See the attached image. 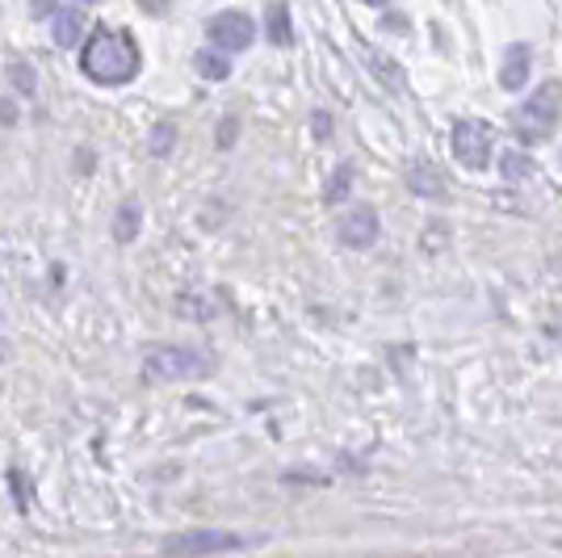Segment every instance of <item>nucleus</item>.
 <instances>
[{
    "instance_id": "0eeeda50",
    "label": "nucleus",
    "mask_w": 562,
    "mask_h": 558,
    "mask_svg": "<svg viewBox=\"0 0 562 558\" xmlns=\"http://www.w3.org/2000/svg\"><path fill=\"white\" fill-rule=\"evenodd\" d=\"M336 235H340V244H349V248H370L378 239V214L370 207L349 210V214L336 223Z\"/></svg>"
},
{
    "instance_id": "7ed1b4c3",
    "label": "nucleus",
    "mask_w": 562,
    "mask_h": 558,
    "mask_svg": "<svg viewBox=\"0 0 562 558\" xmlns=\"http://www.w3.org/2000/svg\"><path fill=\"white\" fill-rule=\"evenodd\" d=\"M211 370L206 353L189 349V345H160V349L147 353L143 373L147 382H181V378H198V373Z\"/></svg>"
},
{
    "instance_id": "4be33fe9",
    "label": "nucleus",
    "mask_w": 562,
    "mask_h": 558,
    "mask_svg": "<svg viewBox=\"0 0 562 558\" xmlns=\"http://www.w3.org/2000/svg\"><path fill=\"white\" fill-rule=\"evenodd\" d=\"M559 546H562V542H559Z\"/></svg>"
},
{
    "instance_id": "20e7f679",
    "label": "nucleus",
    "mask_w": 562,
    "mask_h": 558,
    "mask_svg": "<svg viewBox=\"0 0 562 558\" xmlns=\"http://www.w3.org/2000/svg\"><path fill=\"white\" fill-rule=\"evenodd\" d=\"M453 156L467 168H487V160H492V126L479 122V118H462L453 126Z\"/></svg>"
},
{
    "instance_id": "dca6fc26",
    "label": "nucleus",
    "mask_w": 562,
    "mask_h": 558,
    "mask_svg": "<svg viewBox=\"0 0 562 558\" xmlns=\"http://www.w3.org/2000/svg\"><path fill=\"white\" fill-rule=\"evenodd\" d=\"M139 9H147V13H165L168 9V0H135Z\"/></svg>"
},
{
    "instance_id": "412c9836",
    "label": "nucleus",
    "mask_w": 562,
    "mask_h": 558,
    "mask_svg": "<svg viewBox=\"0 0 562 558\" xmlns=\"http://www.w3.org/2000/svg\"><path fill=\"white\" fill-rule=\"evenodd\" d=\"M80 4H93V0H80Z\"/></svg>"
},
{
    "instance_id": "f8f14e48",
    "label": "nucleus",
    "mask_w": 562,
    "mask_h": 558,
    "mask_svg": "<svg viewBox=\"0 0 562 558\" xmlns=\"http://www.w3.org/2000/svg\"><path fill=\"white\" fill-rule=\"evenodd\" d=\"M135 232H139V207H135V202H122V210H117L114 235L122 239V244H131V239H135Z\"/></svg>"
},
{
    "instance_id": "423d86ee",
    "label": "nucleus",
    "mask_w": 562,
    "mask_h": 558,
    "mask_svg": "<svg viewBox=\"0 0 562 558\" xmlns=\"http://www.w3.org/2000/svg\"><path fill=\"white\" fill-rule=\"evenodd\" d=\"M244 546V537L235 534H211V529H202V534H177L165 542V555H218V550H239Z\"/></svg>"
},
{
    "instance_id": "ddd939ff",
    "label": "nucleus",
    "mask_w": 562,
    "mask_h": 558,
    "mask_svg": "<svg viewBox=\"0 0 562 558\" xmlns=\"http://www.w3.org/2000/svg\"><path fill=\"white\" fill-rule=\"evenodd\" d=\"M366 64H370V68H374L378 76H382V85H386L391 93H403V89H407V80H403V76H398V71L391 68V64H386L382 55H378V51H370V55H366Z\"/></svg>"
},
{
    "instance_id": "4468645a",
    "label": "nucleus",
    "mask_w": 562,
    "mask_h": 558,
    "mask_svg": "<svg viewBox=\"0 0 562 558\" xmlns=\"http://www.w3.org/2000/svg\"><path fill=\"white\" fill-rule=\"evenodd\" d=\"M269 34H273V43H281V47H290V9L285 4H273V25H269Z\"/></svg>"
},
{
    "instance_id": "2eb2a0df",
    "label": "nucleus",
    "mask_w": 562,
    "mask_h": 558,
    "mask_svg": "<svg viewBox=\"0 0 562 558\" xmlns=\"http://www.w3.org/2000/svg\"><path fill=\"white\" fill-rule=\"evenodd\" d=\"M349 193V168H340V177H331V189H328V202H340Z\"/></svg>"
},
{
    "instance_id": "9d476101",
    "label": "nucleus",
    "mask_w": 562,
    "mask_h": 558,
    "mask_svg": "<svg viewBox=\"0 0 562 558\" xmlns=\"http://www.w3.org/2000/svg\"><path fill=\"white\" fill-rule=\"evenodd\" d=\"M407 181H412V189H416V193H424V198H437V193H446V181H441V172H437L432 164H424V160L412 164Z\"/></svg>"
},
{
    "instance_id": "f3484780",
    "label": "nucleus",
    "mask_w": 562,
    "mask_h": 558,
    "mask_svg": "<svg viewBox=\"0 0 562 558\" xmlns=\"http://www.w3.org/2000/svg\"><path fill=\"white\" fill-rule=\"evenodd\" d=\"M504 172H508V177H520V172H525V160H516V152H513V160H504Z\"/></svg>"
},
{
    "instance_id": "a211bd4d",
    "label": "nucleus",
    "mask_w": 562,
    "mask_h": 558,
    "mask_svg": "<svg viewBox=\"0 0 562 558\" xmlns=\"http://www.w3.org/2000/svg\"><path fill=\"white\" fill-rule=\"evenodd\" d=\"M165 143H172V131L160 126V131H156V152H165Z\"/></svg>"
},
{
    "instance_id": "39448f33",
    "label": "nucleus",
    "mask_w": 562,
    "mask_h": 558,
    "mask_svg": "<svg viewBox=\"0 0 562 558\" xmlns=\"http://www.w3.org/2000/svg\"><path fill=\"white\" fill-rule=\"evenodd\" d=\"M206 34H211V43L218 51H248L252 43H257V25H252V18L248 13H218V18H211V25H206Z\"/></svg>"
},
{
    "instance_id": "aec40b11",
    "label": "nucleus",
    "mask_w": 562,
    "mask_h": 558,
    "mask_svg": "<svg viewBox=\"0 0 562 558\" xmlns=\"http://www.w3.org/2000/svg\"><path fill=\"white\" fill-rule=\"evenodd\" d=\"M370 4H386V0H370Z\"/></svg>"
},
{
    "instance_id": "9b49d317",
    "label": "nucleus",
    "mask_w": 562,
    "mask_h": 558,
    "mask_svg": "<svg viewBox=\"0 0 562 558\" xmlns=\"http://www.w3.org/2000/svg\"><path fill=\"white\" fill-rule=\"evenodd\" d=\"M193 68H198V76H206V80H227L232 59H227V55H214V51H202V55L193 59Z\"/></svg>"
},
{
    "instance_id": "6e6552de",
    "label": "nucleus",
    "mask_w": 562,
    "mask_h": 558,
    "mask_svg": "<svg viewBox=\"0 0 562 558\" xmlns=\"http://www.w3.org/2000/svg\"><path fill=\"white\" fill-rule=\"evenodd\" d=\"M529 68H533V51L525 47V43H516V47L504 51V68H499V85L504 89H525V80H529Z\"/></svg>"
},
{
    "instance_id": "f257e3e1",
    "label": "nucleus",
    "mask_w": 562,
    "mask_h": 558,
    "mask_svg": "<svg viewBox=\"0 0 562 558\" xmlns=\"http://www.w3.org/2000/svg\"><path fill=\"white\" fill-rule=\"evenodd\" d=\"M80 68L93 85L117 89V85L139 76V47H135V38L126 30H97L93 38L85 43Z\"/></svg>"
},
{
    "instance_id": "f03ea898",
    "label": "nucleus",
    "mask_w": 562,
    "mask_h": 558,
    "mask_svg": "<svg viewBox=\"0 0 562 558\" xmlns=\"http://www.w3.org/2000/svg\"><path fill=\"white\" fill-rule=\"evenodd\" d=\"M559 118H562V85L559 80H546L538 93L516 110V131H520V140L529 143L550 140V131L559 126Z\"/></svg>"
},
{
    "instance_id": "6ab92c4d",
    "label": "nucleus",
    "mask_w": 562,
    "mask_h": 558,
    "mask_svg": "<svg viewBox=\"0 0 562 558\" xmlns=\"http://www.w3.org/2000/svg\"><path fill=\"white\" fill-rule=\"evenodd\" d=\"M50 9H55V0H34V18H43Z\"/></svg>"
},
{
    "instance_id": "1a4fd4ad",
    "label": "nucleus",
    "mask_w": 562,
    "mask_h": 558,
    "mask_svg": "<svg viewBox=\"0 0 562 558\" xmlns=\"http://www.w3.org/2000/svg\"><path fill=\"white\" fill-rule=\"evenodd\" d=\"M50 38H55L59 47H76V43L85 38V13H80V9H59V13L50 18Z\"/></svg>"
}]
</instances>
